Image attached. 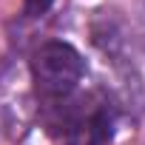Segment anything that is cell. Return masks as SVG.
I'll return each instance as SVG.
<instances>
[{
    "label": "cell",
    "mask_w": 145,
    "mask_h": 145,
    "mask_svg": "<svg viewBox=\"0 0 145 145\" xmlns=\"http://www.w3.org/2000/svg\"><path fill=\"white\" fill-rule=\"evenodd\" d=\"M83 71H86V63H83L80 51L60 40L40 46L31 57V74H34L37 91L43 97L71 94L77 88V83L83 80Z\"/></svg>",
    "instance_id": "obj_1"
},
{
    "label": "cell",
    "mask_w": 145,
    "mask_h": 145,
    "mask_svg": "<svg viewBox=\"0 0 145 145\" xmlns=\"http://www.w3.org/2000/svg\"><path fill=\"white\" fill-rule=\"evenodd\" d=\"M111 134H114V114L108 105H100L88 122H86V137H88V145H108L111 142Z\"/></svg>",
    "instance_id": "obj_2"
},
{
    "label": "cell",
    "mask_w": 145,
    "mask_h": 145,
    "mask_svg": "<svg viewBox=\"0 0 145 145\" xmlns=\"http://www.w3.org/2000/svg\"><path fill=\"white\" fill-rule=\"evenodd\" d=\"M51 3L54 0H26V14L29 17H40V14H46L51 9Z\"/></svg>",
    "instance_id": "obj_3"
},
{
    "label": "cell",
    "mask_w": 145,
    "mask_h": 145,
    "mask_svg": "<svg viewBox=\"0 0 145 145\" xmlns=\"http://www.w3.org/2000/svg\"><path fill=\"white\" fill-rule=\"evenodd\" d=\"M137 14H139V26H142V34H145V0H139V9H137Z\"/></svg>",
    "instance_id": "obj_4"
}]
</instances>
